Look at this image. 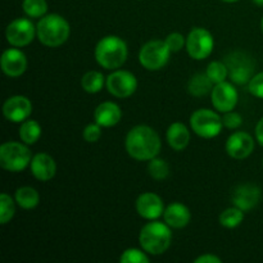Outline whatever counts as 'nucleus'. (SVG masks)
Masks as SVG:
<instances>
[{
  "instance_id": "obj_1",
  "label": "nucleus",
  "mask_w": 263,
  "mask_h": 263,
  "mask_svg": "<svg viewBox=\"0 0 263 263\" xmlns=\"http://www.w3.org/2000/svg\"><path fill=\"white\" fill-rule=\"evenodd\" d=\"M126 151L136 161H151L161 152V139L149 126H136L126 136Z\"/></svg>"
},
{
  "instance_id": "obj_2",
  "label": "nucleus",
  "mask_w": 263,
  "mask_h": 263,
  "mask_svg": "<svg viewBox=\"0 0 263 263\" xmlns=\"http://www.w3.org/2000/svg\"><path fill=\"white\" fill-rule=\"evenodd\" d=\"M69 25L62 15L45 14L39 21L36 35L41 44L50 48L61 46L69 36Z\"/></svg>"
},
{
  "instance_id": "obj_3",
  "label": "nucleus",
  "mask_w": 263,
  "mask_h": 263,
  "mask_svg": "<svg viewBox=\"0 0 263 263\" xmlns=\"http://www.w3.org/2000/svg\"><path fill=\"white\" fill-rule=\"evenodd\" d=\"M127 45L118 36H105L95 48L97 62L105 69L120 68L127 59Z\"/></svg>"
},
{
  "instance_id": "obj_4",
  "label": "nucleus",
  "mask_w": 263,
  "mask_h": 263,
  "mask_svg": "<svg viewBox=\"0 0 263 263\" xmlns=\"http://www.w3.org/2000/svg\"><path fill=\"white\" fill-rule=\"evenodd\" d=\"M139 240L146 253L159 256V254H163L171 246L172 233L167 223L153 221V222L146 223L141 229Z\"/></svg>"
},
{
  "instance_id": "obj_5",
  "label": "nucleus",
  "mask_w": 263,
  "mask_h": 263,
  "mask_svg": "<svg viewBox=\"0 0 263 263\" xmlns=\"http://www.w3.org/2000/svg\"><path fill=\"white\" fill-rule=\"evenodd\" d=\"M31 151L25 144L9 141L0 146V166L9 172H21L31 164Z\"/></svg>"
},
{
  "instance_id": "obj_6",
  "label": "nucleus",
  "mask_w": 263,
  "mask_h": 263,
  "mask_svg": "<svg viewBox=\"0 0 263 263\" xmlns=\"http://www.w3.org/2000/svg\"><path fill=\"white\" fill-rule=\"evenodd\" d=\"M171 53L166 41L152 40L141 48L139 61L144 68L149 71H158L168 63Z\"/></svg>"
},
{
  "instance_id": "obj_7",
  "label": "nucleus",
  "mask_w": 263,
  "mask_h": 263,
  "mask_svg": "<svg viewBox=\"0 0 263 263\" xmlns=\"http://www.w3.org/2000/svg\"><path fill=\"white\" fill-rule=\"evenodd\" d=\"M190 125L198 136L204 139L216 138L223 127L222 118L211 109H198L193 113Z\"/></svg>"
},
{
  "instance_id": "obj_8",
  "label": "nucleus",
  "mask_w": 263,
  "mask_h": 263,
  "mask_svg": "<svg viewBox=\"0 0 263 263\" xmlns=\"http://www.w3.org/2000/svg\"><path fill=\"white\" fill-rule=\"evenodd\" d=\"M213 36L205 28H194L186 37V49L189 55L197 61H203L213 50Z\"/></svg>"
},
{
  "instance_id": "obj_9",
  "label": "nucleus",
  "mask_w": 263,
  "mask_h": 263,
  "mask_svg": "<svg viewBox=\"0 0 263 263\" xmlns=\"http://www.w3.org/2000/svg\"><path fill=\"white\" fill-rule=\"evenodd\" d=\"M36 33L35 26L27 18H18L10 22L7 27V40L15 48L26 46L33 40Z\"/></svg>"
},
{
  "instance_id": "obj_10",
  "label": "nucleus",
  "mask_w": 263,
  "mask_h": 263,
  "mask_svg": "<svg viewBox=\"0 0 263 263\" xmlns=\"http://www.w3.org/2000/svg\"><path fill=\"white\" fill-rule=\"evenodd\" d=\"M136 77L128 71H116L107 79V89L117 98L131 97L136 91Z\"/></svg>"
},
{
  "instance_id": "obj_11",
  "label": "nucleus",
  "mask_w": 263,
  "mask_h": 263,
  "mask_svg": "<svg viewBox=\"0 0 263 263\" xmlns=\"http://www.w3.org/2000/svg\"><path fill=\"white\" fill-rule=\"evenodd\" d=\"M32 112V104L30 99L23 95H14L7 99L3 105V113L10 122H25Z\"/></svg>"
},
{
  "instance_id": "obj_12",
  "label": "nucleus",
  "mask_w": 263,
  "mask_h": 263,
  "mask_svg": "<svg viewBox=\"0 0 263 263\" xmlns=\"http://www.w3.org/2000/svg\"><path fill=\"white\" fill-rule=\"evenodd\" d=\"M238 103V91L230 82L216 84L212 90V104L220 112H230Z\"/></svg>"
},
{
  "instance_id": "obj_13",
  "label": "nucleus",
  "mask_w": 263,
  "mask_h": 263,
  "mask_svg": "<svg viewBox=\"0 0 263 263\" xmlns=\"http://www.w3.org/2000/svg\"><path fill=\"white\" fill-rule=\"evenodd\" d=\"M228 69L231 80L239 85L251 81L253 73V63L251 59L240 53H235L228 58Z\"/></svg>"
},
{
  "instance_id": "obj_14",
  "label": "nucleus",
  "mask_w": 263,
  "mask_h": 263,
  "mask_svg": "<svg viewBox=\"0 0 263 263\" xmlns=\"http://www.w3.org/2000/svg\"><path fill=\"white\" fill-rule=\"evenodd\" d=\"M254 149V140L249 134L238 131L233 134L226 141V152L235 159H244L252 154Z\"/></svg>"
},
{
  "instance_id": "obj_15",
  "label": "nucleus",
  "mask_w": 263,
  "mask_h": 263,
  "mask_svg": "<svg viewBox=\"0 0 263 263\" xmlns=\"http://www.w3.org/2000/svg\"><path fill=\"white\" fill-rule=\"evenodd\" d=\"M136 211L145 220H157L164 213L163 202L154 193H144L136 200Z\"/></svg>"
},
{
  "instance_id": "obj_16",
  "label": "nucleus",
  "mask_w": 263,
  "mask_h": 263,
  "mask_svg": "<svg viewBox=\"0 0 263 263\" xmlns=\"http://www.w3.org/2000/svg\"><path fill=\"white\" fill-rule=\"evenodd\" d=\"M2 69L7 76L20 77L25 73L27 68V59L26 55L18 49H8L3 53L0 59Z\"/></svg>"
},
{
  "instance_id": "obj_17",
  "label": "nucleus",
  "mask_w": 263,
  "mask_h": 263,
  "mask_svg": "<svg viewBox=\"0 0 263 263\" xmlns=\"http://www.w3.org/2000/svg\"><path fill=\"white\" fill-rule=\"evenodd\" d=\"M261 200V189L256 185L244 184L236 187L233 195V203L235 207L247 212L256 207Z\"/></svg>"
},
{
  "instance_id": "obj_18",
  "label": "nucleus",
  "mask_w": 263,
  "mask_h": 263,
  "mask_svg": "<svg viewBox=\"0 0 263 263\" xmlns=\"http://www.w3.org/2000/svg\"><path fill=\"white\" fill-rule=\"evenodd\" d=\"M31 172L40 181H49L57 172V164L50 156L39 153L31 161Z\"/></svg>"
},
{
  "instance_id": "obj_19",
  "label": "nucleus",
  "mask_w": 263,
  "mask_h": 263,
  "mask_svg": "<svg viewBox=\"0 0 263 263\" xmlns=\"http://www.w3.org/2000/svg\"><path fill=\"white\" fill-rule=\"evenodd\" d=\"M122 117L120 107L113 102H104L98 105L94 112L95 122L102 127H112L117 125Z\"/></svg>"
},
{
  "instance_id": "obj_20",
  "label": "nucleus",
  "mask_w": 263,
  "mask_h": 263,
  "mask_svg": "<svg viewBox=\"0 0 263 263\" xmlns=\"http://www.w3.org/2000/svg\"><path fill=\"white\" fill-rule=\"evenodd\" d=\"M164 222L174 229H182L189 223L190 221V211L186 205L181 203H171L168 207L164 210Z\"/></svg>"
},
{
  "instance_id": "obj_21",
  "label": "nucleus",
  "mask_w": 263,
  "mask_h": 263,
  "mask_svg": "<svg viewBox=\"0 0 263 263\" xmlns=\"http://www.w3.org/2000/svg\"><path fill=\"white\" fill-rule=\"evenodd\" d=\"M190 140L189 130L184 123L175 122L167 130V141L175 151H184Z\"/></svg>"
},
{
  "instance_id": "obj_22",
  "label": "nucleus",
  "mask_w": 263,
  "mask_h": 263,
  "mask_svg": "<svg viewBox=\"0 0 263 263\" xmlns=\"http://www.w3.org/2000/svg\"><path fill=\"white\" fill-rule=\"evenodd\" d=\"M213 85L215 84L211 81L207 73H198L190 79L187 89H189L190 94L194 95V97H204L210 91L212 92Z\"/></svg>"
},
{
  "instance_id": "obj_23",
  "label": "nucleus",
  "mask_w": 263,
  "mask_h": 263,
  "mask_svg": "<svg viewBox=\"0 0 263 263\" xmlns=\"http://www.w3.org/2000/svg\"><path fill=\"white\" fill-rule=\"evenodd\" d=\"M15 202L23 210H33L40 203V195L33 187L23 186L15 192Z\"/></svg>"
},
{
  "instance_id": "obj_24",
  "label": "nucleus",
  "mask_w": 263,
  "mask_h": 263,
  "mask_svg": "<svg viewBox=\"0 0 263 263\" xmlns=\"http://www.w3.org/2000/svg\"><path fill=\"white\" fill-rule=\"evenodd\" d=\"M41 136V126L32 120H26L20 128V138L25 144H35Z\"/></svg>"
},
{
  "instance_id": "obj_25",
  "label": "nucleus",
  "mask_w": 263,
  "mask_h": 263,
  "mask_svg": "<svg viewBox=\"0 0 263 263\" xmlns=\"http://www.w3.org/2000/svg\"><path fill=\"white\" fill-rule=\"evenodd\" d=\"M82 89L90 94H95L102 90L103 85H104V76L98 71H90L84 74L81 80Z\"/></svg>"
},
{
  "instance_id": "obj_26",
  "label": "nucleus",
  "mask_w": 263,
  "mask_h": 263,
  "mask_svg": "<svg viewBox=\"0 0 263 263\" xmlns=\"http://www.w3.org/2000/svg\"><path fill=\"white\" fill-rule=\"evenodd\" d=\"M244 220V211L240 208L233 207L223 211L220 216V223L223 228L234 229L240 225Z\"/></svg>"
},
{
  "instance_id": "obj_27",
  "label": "nucleus",
  "mask_w": 263,
  "mask_h": 263,
  "mask_svg": "<svg viewBox=\"0 0 263 263\" xmlns=\"http://www.w3.org/2000/svg\"><path fill=\"white\" fill-rule=\"evenodd\" d=\"M23 12L31 18L44 17L48 12V4L45 0H23Z\"/></svg>"
},
{
  "instance_id": "obj_28",
  "label": "nucleus",
  "mask_w": 263,
  "mask_h": 263,
  "mask_svg": "<svg viewBox=\"0 0 263 263\" xmlns=\"http://www.w3.org/2000/svg\"><path fill=\"white\" fill-rule=\"evenodd\" d=\"M148 171L153 179L162 181V180H164L170 175V166L164 159L157 158L156 157V158L151 159V162H149Z\"/></svg>"
},
{
  "instance_id": "obj_29",
  "label": "nucleus",
  "mask_w": 263,
  "mask_h": 263,
  "mask_svg": "<svg viewBox=\"0 0 263 263\" xmlns=\"http://www.w3.org/2000/svg\"><path fill=\"white\" fill-rule=\"evenodd\" d=\"M207 76L210 77L211 81L213 84H220V82L226 81V76L229 74L228 66L222 62H212L208 64L207 71H205Z\"/></svg>"
},
{
  "instance_id": "obj_30",
  "label": "nucleus",
  "mask_w": 263,
  "mask_h": 263,
  "mask_svg": "<svg viewBox=\"0 0 263 263\" xmlns=\"http://www.w3.org/2000/svg\"><path fill=\"white\" fill-rule=\"evenodd\" d=\"M15 212L14 208V202L10 198V195L3 193L0 195V223L5 225V223L9 222L13 218Z\"/></svg>"
},
{
  "instance_id": "obj_31",
  "label": "nucleus",
  "mask_w": 263,
  "mask_h": 263,
  "mask_svg": "<svg viewBox=\"0 0 263 263\" xmlns=\"http://www.w3.org/2000/svg\"><path fill=\"white\" fill-rule=\"evenodd\" d=\"M121 263H149V258L144 252L139 251V249L131 248L126 249L120 258Z\"/></svg>"
},
{
  "instance_id": "obj_32",
  "label": "nucleus",
  "mask_w": 263,
  "mask_h": 263,
  "mask_svg": "<svg viewBox=\"0 0 263 263\" xmlns=\"http://www.w3.org/2000/svg\"><path fill=\"white\" fill-rule=\"evenodd\" d=\"M166 44L168 45L170 50L172 51V53H176V51H180L182 48H184V45L186 44V41H185V37L181 35V33L179 32H172L170 33L168 36L166 37Z\"/></svg>"
},
{
  "instance_id": "obj_33",
  "label": "nucleus",
  "mask_w": 263,
  "mask_h": 263,
  "mask_svg": "<svg viewBox=\"0 0 263 263\" xmlns=\"http://www.w3.org/2000/svg\"><path fill=\"white\" fill-rule=\"evenodd\" d=\"M248 89L252 95L263 99V72H259L252 77L248 84Z\"/></svg>"
},
{
  "instance_id": "obj_34",
  "label": "nucleus",
  "mask_w": 263,
  "mask_h": 263,
  "mask_svg": "<svg viewBox=\"0 0 263 263\" xmlns=\"http://www.w3.org/2000/svg\"><path fill=\"white\" fill-rule=\"evenodd\" d=\"M222 122H223V126H226L228 128H230V130H235V128H239L241 126V123H243V118H241V116L239 115V113H235L233 112V110H230V112L225 113V116L222 117Z\"/></svg>"
},
{
  "instance_id": "obj_35",
  "label": "nucleus",
  "mask_w": 263,
  "mask_h": 263,
  "mask_svg": "<svg viewBox=\"0 0 263 263\" xmlns=\"http://www.w3.org/2000/svg\"><path fill=\"white\" fill-rule=\"evenodd\" d=\"M102 136V126L98 125L97 122L87 125L84 130V139L87 143H95Z\"/></svg>"
},
{
  "instance_id": "obj_36",
  "label": "nucleus",
  "mask_w": 263,
  "mask_h": 263,
  "mask_svg": "<svg viewBox=\"0 0 263 263\" xmlns=\"http://www.w3.org/2000/svg\"><path fill=\"white\" fill-rule=\"evenodd\" d=\"M195 263H221V259L218 257L213 256V254H203V256L198 257L194 261Z\"/></svg>"
},
{
  "instance_id": "obj_37",
  "label": "nucleus",
  "mask_w": 263,
  "mask_h": 263,
  "mask_svg": "<svg viewBox=\"0 0 263 263\" xmlns=\"http://www.w3.org/2000/svg\"><path fill=\"white\" fill-rule=\"evenodd\" d=\"M256 136L258 143L261 144V145H263V117L259 120V122L257 123L256 126Z\"/></svg>"
},
{
  "instance_id": "obj_38",
  "label": "nucleus",
  "mask_w": 263,
  "mask_h": 263,
  "mask_svg": "<svg viewBox=\"0 0 263 263\" xmlns=\"http://www.w3.org/2000/svg\"><path fill=\"white\" fill-rule=\"evenodd\" d=\"M254 3H256L257 5H259V7H263V0H253Z\"/></svg>"
},
{
  "instance_id": "obj_39",
  "label": "nucleus",
  "mask_w": 263,
  "mask_h": 263,
  "mask_svg": "<svg viewBox=\"0 0 263 263\" xmlns=\"http://www.w3.org/2000/svg\"><path fill=\"white\" fill-rule=\"evenodd\" d=\"M222 2H225V3H235V2H238V0H222Z\"/></svg>"
},
{
  "instance_id": "obj_40",
  "label": "nucleus",
  "mask_w": 263,
  "mask_h": 263,
  "mask_svg": "<svg viewBox=\"0 0 263 263\" xmlns=\"http://www.w3.org/2000/svg\"><path fill=\"white\" fill-rule=\"evenodd\" d=\"M262 30H263V20H262Z\"/></svg>"
}]
</instances>
